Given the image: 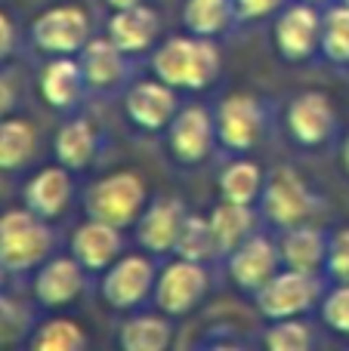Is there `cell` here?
<instances>
[{
  "mask_svg": "<svg viewBox=\"0 0 349 351\" xmlns=\"http://www.w3.org/2000/svg\"><path fill=\"white\" fill-rule=\"evenodd\" d=\"M344 164H346V173H349V139H346V145H344Z\"/></svg>",
  "mask_w": 349,
  "mask_h": 351,
  "instance_id": "41",
  "label": "cell"
},
{
  "mask_svg": "<svg viewBox=\"0 0 349 351\" xmlns=\"http://www.w3.org/2000/svg\"><path fill=\"white\" fill-rule=\"evenodd\" d=\"M263 170L254 160H232L226 170L220 173V197L232 200V204L254 206L263 197Z\"/></svg>",
  "mask_w": 349,
  "mask_h": 351,
  "instance_id": "27",
  "label": "cell"
},
{
  "mask_svg": "<svg viewBox=\"0 0 349 351\" xmlns=\"http://www.w3.org/2000/svg\"><path fill=\"white\" fill-rule=\"evenodd\" d=\"M170 315H136L121 324V342L124 351H164L173 346V327L167 321Z\"/></svg>",
  "mask_w": 349,
  "mask_h": 351,
  "instance_id": "24",
  "label": "cell"
},
{
  "mask_svg": "<svg viewBox=\"0 0 349 351\" xmlns=\"http://www.w3.org/2000/svg\"><path fill=\"white\" fill-rule=\"evenodd\" d=\"M325 268L337 284H349V228H337L328 237Z\"/></svg>",
  "mask_w": 349,
  "mask_h": 351,
  "instance_id": "35",
  "label": "cell"
},
{
  "mask_svg": "<svg viewBox=\"0 0 349 351\" xmlns=\"http://www.w3.org/2000/svg\"><path fill=\"white\" fill-rule=\"evenodd\" d=\"M37 148V133L22 117H3L0 121V173L22 170Z\"/></svg>",
  "mask_w": 349,
  "mask_h": 351,
  "instance_id": "26",
  "label": "cell"
},
{
  "mask_svg": "<svg viewBox=\"0 0 349 351\" xmlns=\"http://www.w3.org/2000/svg\"><path fill=\"white\" fill-rule=\"evenodd\" d=\"M257 308L269 321H282V317H300L319 299V280L309 271H297V268H282L275 271L257 293Z\"/></svg>",
  "mask_w": 349,
  "mask_h": 351,
  "instance_id": "5",
  "label": "cell"
},
{
  "mask_svg": "<svg viewBox=\"0 0 349 351\" xmlns=\"http://www.w3.org/2000/svg\"><path fill=\"white\" fill-rule=\"evenodd\" d=\"M87 90V77L80 71V62L71 56H53L41 71V96L49 108L71 111Z\"/></svg>",
  "mask_w": 349,
  "mask_h": 351,
  "instance_id": "21",
  "label": "cell"
},
{
  "mask_svg": "<svg viewBox=\"0 0 349 351\" xmlns=\"http://www.w3.org/2000/svg\"><path fill=\"white\" fill-rule=\"evenodd\" d=\"M146 206H148V191L136 170H117L102 176L84 194L87 216L102 219V222L117 225V228L136 225V219L142 216Z\"/></svg>",
  "mask_w": 349,
  "mask_h": 351,
  "instance_id": "3",
  "label": "cell"
},
{
  "mask_svg": "<svg viewBox=\"0 0 349 351\" xmlns=\"http://www.w3.org/2000/svg\"><path fill=\"white\" fill-rule=\"evenodd\" d=\"M322 53L337 65L349 62V3L331 6L322 16Z\"/></svg>",
  "mask_w": 349,
  "mask_h": 351,
  "instance_id": "31",
  "label": "cell"
},
{
  "mask_svg": "<svg viewBox=\"0 0 349 351\" xmlns=\"http://www.w3.org/2000/svg\"><path fill=\"white\" fill-rule=\"evenodd\" d=\"M210 287V274L204 268V262H192V259H173L170 265H164V271L155 280V305L164 315L179 317L189 315L192 308L201 305V299L207 296Z\"/></svg>",
  "mask_w": 349,
  "mask_h": 351,
  "instance_id": "6",
  "label": "cell"
},
{
  "mask_svg": "<svg viewBox=\"0 0 349 351\" xmlns=\"http://www.w3.org/2000/svg\"><path fill=\"white\" fill-rule=\"evenodd\" d=\"M71 170H65L62 164L43 167L41 173H34L25 185V206L34 210L41 219H59L65 213L68 200H71Z\"/></svg>",
  "mask_w": 349,
  "mask_h": 351,
  "instance_id": "20",
  "label": "cell"
},
{
  "mask_svg": "<svg viewBox=\"0 0 349 351\" xmlns=\"http://www.w3.org/2000/svg\"><path fill=\"white\" fill-rule=\"evenodd\" d=\"M278 265H282V253L263 234H251L247 241H241L229 253V262H226L232 284L245 293H257L278 271Z\"/></svg>",
  "mask_w": 349,
  "mask_h": 351,
  "instance_id": "13",
  "label": "cell"
},
{
  "mask_svg": "<svg viewBox=\"0 0 349 351\" xmlns=\"http://www.w3.org/2000/svg\"><path fill=\"white\" fill-rule=\"evenodd\" d=\"M322 321L337 336H349V284H337L322 302Z\"/></svg>",
  "mask_w": 349,
  "mask_h": 351,
  "instance_id": "34",
  "label": "cell"
},
{
  "mask_svg": "<svg viewBox=\"0 0 349 351\" xmlns=\"http://www.w3.org/2000/svg\"><path fill=\"white\" fill-rule=\"evenodd\" d=\"M124 111H127L130 123L146 133H161L170 127L173 114L179 111L177 90L164 80H136L124 96Z\"/></svg>",
  "mask_w": 349,
  "mask_h": 351,
  "instance_id": "12",
  "label": "cell"
},
{
  "mask_svg": "<svg viewBox=\"0 0 349 351\" xmlns=\"http://www.w3.org/2000/svg\"><path fill=\"white\" fill-rule=\"evenodd\" d=\"M87 268L74 256H53L37 268L34 296L43 308H65L84 293Z\"/></svg>",
  "mask_w": 349,
  "mask_h": 351,
  "instance_id": "15",
  "label": "cell"
},
{
  "mask_svg": "<svg viewBox=\"0 0 349 351\" xmlns=\"http://www.w3.org/2000/svg\"><path fill=\"white\" fill-rule=\"evenodd\" d=\"M210 228H214V237H216V250L223 256H229L241 241H247L254 234V210L247 204L223 200L210 213Z\"/></svg>",
  "mask_w": 349,
  "mask_h": 351,
  "instance_id": "25",
  "label": "cell"
},
{
  "mask_svg": "<svg viewBox=\"0 0 349 351\" xmlns=\"http://www.w3.org/2000/svg\"><path fill=\"white\" fill-rule=\"evenodd\" d=\"M278 253H282L284 268H297V271L315 274L325 265L328 241L319 228L303 222V225H294V228H284L282 241H278Z\"/></svg>",
  "mask_w": 349,
  "mask_h": 351,
  "instance_id": "23",
  "label": "cell"
},
{
  "mask_svg": "<svg viewBox=\"0 0 349 351\" xmlns=\"http://www.w3.org/2000/svg\"><path fill=\"white\" fill-rule=\"evenodd\" d=\"M127 53L121 47H115L109 34L105 37H90L87 47L78 53V62H80V71L87 77V86L96 93H105V90H115L117 84L124 80L127 74Z\"/></svg>",
  "mask_w": 349,
  "mask_h": 351,
  "instance_id": "19",
  "label": "cell"
},
{
  "mask_svg": "<svg viewBox=\"0 0 349 351\" xmlns=\"http://www.w3.org/2000/svg\"><path fill=\"white\" fill-rule=\"evenodd\" d=\"M31 330H34V321H31L28 305L3 296V290H0V348L28 342Z\"/></svg>",
  "mask_w": 349,
  "mask_h": 351,
  "instance_id": "32",
  "label": "cell"
},
{
  "mask_svg": "<svg viewBox=\"0 0 349 351\" xmlns=\"http://www.w3.org/2000/svg\"><path fill=\"white\" fill-rule=\"evenodd\" d=\"M6 274H10V268H6L3 262H0V290H3V287H6Z\"/></svg>",
  "mask_w": 349,
  "mask_h": 351,
  "instance_id": "40",
  "label": "cell"
},
{
  "mask_svg": "<svg viewBox=\"0 0 349 351\" xmlns=\"http://www.w3.org/2000/svg\"><path fill=\"white\" fill-rule=\"evenodd\" d=\"M49 253H53V231L47 219H41L28 206L0 213V262L10 268V274L41 268Z\"/></svg>",
  "mask_w": 349,
  "mask_h": 351,
  "instance_id": "2",
  "label": "cell"
},
{
  "mask_svg": "<svg viewBox=\"0 0 349 351\" xmlns=\"http://www.w3.org/2000/svg\"><path fill=\"white\" fill-rule=\"evenodd\" d=\"M111 10H121V6H133V3H146V0H105Z\"/></svg>",
  "mask_w": 349,
  "mask_h": 351,
  "instance_id": "39",
  "label": "cell"
},
{
  "mask_svg": "<svg viewBox=\"0 0 349 351\" xmlns=\"http://www.w3.org/2000/svg\"><path fill=\"white\" fill-rule=\"evenodd\" d=\"M216 139V121L207 108L201 105H185L173 114L167 127V148L173 160L183 167H198L207 160L210 148Z\"/></svg>",
  "mask_w": 349,
  "mask_h": 351,
  "instance_id": "10",
  "label": "cell"
},
{
  "mask_svg": "<svg viewBox=\"0 0 349 351\" xmlns=\"http://www.w3.org/2000/svg\"><path fill=\"white\" fill-rule=\"evenodd\" d=\"M232 6L238 22H257V19L278 12L284 6V0H232Z\"/></svg>",
  "mask_w": 349,
  "mask_h": 351,
  "instance_id": "36",
  "label": "cell"
},
{
  "mask_svg": "<svg viewBox=\"0 0 349 351\" xmlns=\"http://www.w3.org/2000/svg\"><path fill=\"white\" fill-rule=\"evenodd\" d=\"M71 256L87 271H105L121 256V228L87 216L71 234Z\"/></svg>",
  "mask_w": 349,
  "mask_h": 351,
  "instance_id": "17",
  "label": "cell"
},
{
  "mask_svg": "<svg viewBox=\"0 0 349 351\" xmlns=\"http://www.w3.org/2000/svg\"><path fill=\"white\" fill-rule=\"evenodd\" d=\"M216 142L229 152H251L260 142L266 127L263 117V105L257 96H247V93H232L216 105Z\"/></svg>",
  "mask_w": 349,
  "mask_h": 351,
  "instance_id": "9",
  "label": "cell"
},
{
  "mask_svg": "<svg viewBox=\"0 0 349 351\" xmlns=\"http://www.w3.org/2000/svg\"><path fill=\"white\" fill-rule=\"evenodd\" d=\"M152 71L173 90L201 93L220 77V49L214 37L183 34L164 40L152 56Z\"/></svg>",
  "mask_w": 349,
  "mask_h": 351,
  "instance_id": "1",
  "label": "cell"
},
{
  "mask_svg": "<svg viewBox=\"0 0 349 351\" xmlns=\"http://www.w3.org/2000/svg\"><path fill=\"white\" fill-rule=\"evenodd\" d=\"M334 105L325 93L319 90H309V93H300V96L291 99L288 105V133L294 136V142L306 148H315L322 142L331 139L334 133Z\"/></svg>",
  "mask_w": 349,
  "mask_h": 351,
  "instance_id": "16",
  "label": "cell"
},
{
  "mask_svg": "<svg viewBox=\"0 0 349 351\" xmlns=\"http://www.w3.org/2000/svg\"><path fill=\"white\" fill-rule=\"evenodd\" d=\"M87 40H90V16L78 3L53 6L31 22V43L47 56H78Z\"/></svg>",
  "mask_w": 349,
  "mask_h": 351,
  "instance_id": "4",
  "label": "cell"
},
{
  "mask_svg": "<svg viewBox=\"0 0 349 351\" xmlns=\"http://www.w3.org/2000/svg\"><path fill=\"white\" fill-rule=\"evenodd\" d=\"M235 22L232 0H185L183 25L198 37H216Z\"/></svg>",
  "mask_w": 349,
  "mask_h": 351,
  "instance_id": "28",
  "label": "cell"
},
{
  "mask_svg": "<svg viewBox=\"0 0 349 351\" xmlns=\"http://www.w3.org/2000/svg\"><path fill=\"white\" fill-rule=\"evenodd\" d=\"M263 213L272 225L278 228H294L303 225L313 216L315 197L309 191V185L300 179V173L291 167H278L275 173L266 179L263 185Z\"/></svg>",
  "mask_w": 349,
  "mask_h": 351,
  "instance_id": "8",
  "label": "cell"
},
{
  "mask_svg": "<svg viewBox=\"0 0 349 351\" xmlns=\"http://www.w3.org/2000/svg\"><path fill=\"white\" fill-rule=\"evenodd\" d=\"M185 216H189V210L183 206L179 197L152 200V204L142 210V216L136 219V243H139L146 253H155V256L173 253Z\"/></svg>",
  "mask_w": 349,
  "mask_h": 351,
  "instance_id": "14",
  "label": "cell"
},
{
  "mask_svg": "<svg viewBox=\"0 0 349 351\" xmlns=\"http://www.w3.org/2000/svg\"><path fill=\"white\" fill-rule=\"evenodd\" d=\"M344 3H349V0H344Z\"/></svg>",
  "mask_w": 349,
  "mask_h": 351,
  "instance_id": "43",
  "label": "cell"
},
{
  "mask_svg": "<svg viewBox=\"0 0 349 351\" xmlns=\"http://www.w3.org/2000/svg\"><path fill=\"white\" fill-rule=\"evenodd\" d=\"M161 31V19L152 6L146 3H133V6H121L111 12L109 19V37L115 40V47H121L127 56L146 53Z\"/></svg>",
  "mask_w": 349,
  "mask_h": 351,
  "instance_id": "18",
  "label": "cell"
},
{
  "mask_svg": "<svg viewBox=\"0 0 349 351\" xmlns=\"http://www.w3.org/2000/svg\"><path fill=\"white\" fill-rule=\"evenodd\" d=\"M31 351H84L87 348V333L80 324L68 321V317H49L43 324H34L28 336Z\"/></svg>",
  "mask_w": 349,
  "mask_h": 351,
  "instance_id": "29",
  "label": "cell"
},
{
  "mask_svg": "<svg viewBox=\"0 0 349 351\" xmlns=\"http://www.w3.org/2000/svg\"><path fill=\"white\" fill-rule=\"evenodd\" d=\"M12 105H16V90H12V84L3 77V74H0V121H3V117H10Z\"/></svg>",
  "mask_w": 349,
  "mask_h": 351,
  "instance_id": "38",
  "label": "cell"
},
{
  "mask_svg": "<svg viewBox=\"0 0 349 351\" xmlns=\"http://www.w3.org/2000/svg\"><path fill=\"white\" fill-rule=\"evenodd\" d=\"M155 280H158V271H155L152 259L142 253H133V256H117L105 268V278L99 290H102V299L109 308L130 311L152 296Z\"/></svg>",
  "mask_w": 349,
  "mask_h": 351,
  "instance_id": "7",
  "label": "cell"
},
{
  "mask_svg": "<svg viewBox=\"0 0 349 351\" xmlns=\"http://www.w3.org/2000/svg\"><path fill=\"white\" fill-rule=\"evenodd\" d=\"M275 49L282 53V59L288 62H303L322 47V16L315 10V3L297 0L294 6L278 10L275 28Z\"/></svg>",
  "mask_w": 349,
  "mask_h": 351,
  "instance_id": "11",
  "label": "cell"
},
{
  "mask_svg": "<svg viewBox=\"0 0 349 351\" xmlns=\"http://www.w3.org/2000/svg\"><path fill=\"white\" fill-rule=\"evenodd\" d=\"M306 3H325V0H306Z\"/></svg>",
  "mask_w": 349,
  "mask_h": 351,
  "instance_id": "42",
  "label": "cell"
},
{
  "mask_svg": "<svg viewBox=\"0 0 349 351\" xmlns=\"http://www.w3.org/2000/svg\"><path fill=\"white\" fill-rule=\"evenodd\" d=\"M96 152H99V133L90 121H84V117L65 121L53 139L56 164H62L71 173L87 170V167L93 164V158H96Z\"/></svg>",
  "mask_w": 349,
  "mask_h": 351,
  "instance_id": "22",
  "label": "cell"
},
{
  "mask_svg": "<svg viewBox=\"0 0 349 351\" xmlns=\"http://www.w3.org/2000/svg\"><path fill=\"white\" fill-rule=\"evenodd\" d=\"M173 253H177L179 259H192V262H207V259H214V256H220L214 228H210V216L189 213L185 222H183V228H179Z\"/></svg>",
  "mask_w": 349,
  "mask_h": 351,
  "instance_id": "30",
  "label": "cell"
},
{
  "mask_svg": "<svg viewBox=\"0 0 349 351\" xmlns=\"http://www.w3.org/2000/svg\"><path fill=\"white\" fill-rule=\"evenodd\" d=\"M12 47H16V25H12V19L6 16L3 10H0V62L10 59Z\"/></svg>",
  "mask_w": 349,
  "mask_h": 351,
  "instance_id": "37",
  "label": "cell"
},
{
  "mask_svg": "<svg viewBox=\"0 0 349 351\" xmlns=\"http://www.w3.org/2000/svg\"><path fill=\"white\" fill-rule=\"evenodd\" d=\"M263 342L272 351H306L313 346V330L300 317H282V321H272Z\"/></svg>",
  "mask_w": 349,
  "mask_h": 351,
  "instance_id": "33",
  "label": "cell"
}]
</instances>
